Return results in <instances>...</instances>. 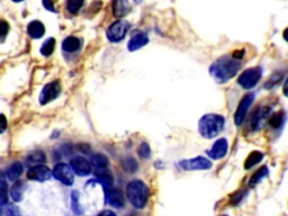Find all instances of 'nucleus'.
I'll use <instances>...</instances> for the list:
<instances>
[{"mask_svg":"<svg viewBox=\"0 0 288 216\" xmlns=\"http://www.w3.org/2000/svg\"><path fill=\"white\" fill-rule=\"evenodd\" d=\"M70 166L72 168L73 173L80 177L88 176L91 173L90 162L85 158H82V156H74L70 161Z\"/></svg>","mask_w":288,"mask_h":216,"instance_id":"nucleus-11","label":"nucleus"},{"mask_svg":"<svg viewBox=\"0 0 288 216\" xmlns=\"http://www.w3.org/2000/svg\"><path fill=\"white\" fill-rule=\"evenodd\" d=\"M98 216H116V215H115V213H113V212H111V211L106 210V211H103L102 213H99Z\"/></svg>","mask_w":288,"mask_h":216,"instance_id":"nucleus-38","label":"nucleus"},{"mask_svg":"<svg viewBox=\"0 0 288 216\" xmlns=\"http://www.w3.org/2000/svg\"><path fill=\"white\" fill-rule=\"evenodd\" d=\"M1 193H2V195H1V205L3 206V205L7 203V185H6V181H5V179H3V178L1 180Z\"/></svg>","mask_w":288,"mask_h":216,"instance_id":"nucleus-33","label":"nucleus"},{"mask_svg":"<svg viewBox=\"0 0 288 216\" xmlns=\"http://www.w3.org/2000/svg\"><path fill=\"white\" fill-rule=\"evenodd\" d=\"M243 195H244V193H243L242 191H239V192L235 193L234 195L232 196V199H231L232 204L237 205V204H238L239 202H240V200L243 198Z\"/></svg>","mask_w":288,"mask_h":216,"instance_id":"nucleus-35","label":"nucleus"},{"mask_svg":"<svg viewBox=\"0 0 288 216\" xmlns=\"http://www.w3.org/2000/svg\"><path fill=\"white\" fill-rule=\"evenodd\" d=\"M3 215L5 216H21V212L18 207L9 205V206L3 207Z\"/></svg>","mask_w":288,"mask_h":216,"instance_id":"nucleus-32","label":"nucleus"},{"mask_svg":"<svg viewBox=\"0 0 288 216\" xmlns=\"http://www.w3.org/2000/svg\"><path fill=\"white\" fill-rule=\"evenodd\" d=\"M283 92L284 95H285L286 97H288V78L285 81V84H284V87H283Z\"/></svg>","mask_w":288,"mask_h":216,"instance_id":"nucleus-40","label":"nucleus"},{"mask_svg":"<svg viewBox=\"0 0 288 216\" xmlns=\"http://www.w3.org/2000/svg\"><path fill=\"white\" fill-rule=\"evenodd\" d=\"M243 55H244V51L243 50H240V51H234L233 53H232V57L238 59V60H241V59L243 58Z\"/></svg>","mask_w":288,"mask_h":216,"instance_id":"nucleus-36","label":"nucleus"},{"mask_svg":"<svg viewBox=\"0 0 288 216\" xmlns=\"http://www.w3.org/2000/svg\"><path fill=\"white\" fill-rule=\"evenodd\" d=\"M241 68L240 60L233 58L231 55H225V57L220 58L216 60L209 68L211 76L220 84L226 83L232 79L235 74L238 73Z\"/></svg>","mask_w":288,"mask_h":216,"instance_id":"nucleus-1","label":"nucleus"},{"mask_svg":"<svg viewBox=\"0 0 288 216\" xmlns=\"http://www.w3.org/2000/svg\"><path fill=\"white\" fill-rule=\"evenodd\" d=\"M227 149H229V144H227V141L225 139H220L216 141V142L213 144L212 149L207 151V154L209 158L219 160L222 159L227 153Z\"/></svg>","mask_w":288,"mask_h":216,"instance_id":"nucleus-14","label":"nucleus"},{"mask_svg":"<svg viewBox=\"0 0 288 216\" xmlns=\"http://www.w3.org/2000/svg\"><path fill=\"white\" fill-rule=\"evenodd\" d=\"M270 113H271L270 106L259 107L256 111H254L251 117V122H250V126H251L253 131H258V130L263 128L266 118L270 117Z\"/></svg>","mask_w":288,"mask_h":216,"instance_id":"nucleus-10","label":"nucleus"},{"mask_svg":"<svg viewBox=\"0 0 288 216\" xmlns=\"http://www.w3.org/2000/svg\"><path fill=\"white\" fill-rule=\"evenodd\" d=\"M149 188L148 186L141 180L131 181L126 187V196L129 202L135 208H143L149 199Z\"/></svg>","mask_w":288,"mask_h":216,"instance_id":"nucleus-2","label":"nucleus"},{"mask_svg":"<svg viewBox=\"0 0 288 216\" xmlns=\"http://www.w3.org/2000/svg\"><path fill=\"white\" fill-rule=\"evenodd\" d=\"M110 163V160L103 153H96L91 155V165L97 169H106Z\"/></svg>","mask_w":288,"mask_h":216,"instance_id":"nucleus-24","label":"nucleus"},{"mask_svg":"<svg viewBox=\"0 0 288 216\" xmlns=\"http://www.w3.org/2000/svg\"><path fill=\"white\" fill-rule=\"evenodd\" d=\"M263 76V70L259 66L256 68H250L245 70L244 72L241 73V76L239 77L238 83L244 89H251L256 86Z\"/></svg>","mask_w":288,"mask_h":216,"instance_id":"nucleus-4","label":"nucleus"},{"mask_svg":"<svg viewBox=\"0 0 288 216\" xmlns=\"http://www.w3.org/2000/svg\"><path fill=\"white\" fill-rule=\"evenodd\" d=\"M26 191V184L24 181L18 180L13 185L10 189V197H12L14 202H21L23 198V195Z\"/></svg>","mask_w":288,"mask_h":216,"instance_id":"nucleus-19","label":"nucleus"},{"mask_svg":"<svg viewBox=\"0 0 288 216\" xmlns=\"http://www.w3.org/2000/svg\"><path fill=\"white\" fill-rule=\"evenodd\" d=\"M130 24L127 23L126 21L119 20L116 21L115 23L110 26L107 31V39L111 41V42H121V41L124 39L127 31H129Z\"/></svg>","mask_w":288,"mask_h":216,"instance_id":"nucleus-5","label":"nucleus"},{"mask_svg":"<svg viewBox=\"0 0 288 216\" xmlns=\"http://www.w3.org/2000/svg\"><path fill=\"white\" fill-rule=\"evenodd\" d=\"M224 117L218 114L204 115L198 123V131L205 139H213L224 128Z\"/></svg>","mask_w":288,"mask_h":216,"instance_id":"nucleus-3","label":"nucleus"},{"mask_svg":"<svg viewBox=\"0 0 288 216\" xmlns=\"http://www.w3.org/2000/svg\"><path fill=\"white\" fill-rule=\"evenodd\" d=\"M82 5H84V1H80V0H69V1L66 2V9H68L71 14H77L79 12Z\"/></svg>","mask_w":288,"mask_h":216,"instance_id":"nucleus-31","label":"nucleus"},{"mask_svg":"<svg viewBox=\"0 0 288 216\" xmlns=\"http://www.w3.org/2000/svg\"><path fill=\"white\" fill-rule=\"evenodd\" d=\"M80 150L84 152V153H86V154H88L89 153V151H90V149H89V147L87 144H81L80 145Z\"/></svg>","mask_w":288,"mask_h":216,"instance_id":"nucleus-39","label":"nucleus"},{"mask_svg":"<svg viewBox=\"0 0 288 216\" xmlns=\"http://www.w3.org/2000/svg\"><path fill=\"white\" fill-rule=\"evenodd\" d=\"M263 159H264V153H263V152H259V151H253V152H251V153H250V155L245 160L244 168L246 170L251 169L252 167L256 166L257 163H259Z\"/></svg>","mask_w":288,"mask_h":216,"instance_id":"nucleus-25","label":"nucleus"},{"mask_svg":"<svg viewBox=\"0 0 288 216\" xmlns=\"http://www.w3.org/2000/svg\"><path fill=\"white\" fill-rule=\"evenodd\" d=\"M51 176V170L43 165L33 167V168H29L27 171V178L29 180L42 182L50 179Z\"/></svg>","mask_w":288,"mask_h":216,"instance_id":"nucleus-12","label":"nucleus"},{"mask_svg":"<svg viewBox=\"0 0 288 216\" xmlns=\"http://www.w3.org/2000/svg\"><path fill=\"white\" fill-rule=\"evenodd\" d=\"M95 176L100 184H103L105 187H110L114 181L113 174L107 169H97L95 171Z\"/></svg>","mask_w":288,"mask_h":216,"instance_id":"nucleus-20","label":"nucleus"},{"mask_svg":"<svg viewBox=\"0 0 288 216\" xmlns=\"http://www.w3.org/2000/svg\"><path fill=\"white\" fill-rule=\"evenodd\" d=\"M122 167H123V169L126 171V173H135L138 168L136 160L133 159V158H126V159L123 160Z\"/></svg>","mask_w":288,"mask_h":216,"instance_id":"nucleus-27","label":"nucleus"},{"mask_svg":"<svg viewBox=\"0 0 288 216\" xmlns=\"http://www.w3.org/2000/svg\"><path fill=\"white\" fill-rule=\"evenodd\" d=\"M81 46V41L76 36H69L62 42V50L66 52H76Z\"/></svg>","mask_w":288,"mask_h":216,"instance_id":"nucleus-22","label":"nucleus"},{"mask_svg":"<svg viewBox=\"0 0 288 216\" xmlns=\"http://www.w3.org/2000/svg\"><path fill=\"white\" fill-rule=\"evenodd\" d=\"M253 99H254V95L248 94L243 97L240 104H239L238 109H237V111H235V115H234V122L238 126H240L243 123V121H244L249 108H250V106L252 105Z\"/></svg>","mask_w":288,"mask_h":216,"instance_id":"nucleus-9","label":"nucleus"},{"mask_svg":"<svg viewBox=\"0 0 288 216\" xmlns=\"http://www.w3.org/2000/svg\"><path fill=\"white\" fill-rule=\"evenodd\" d=\"M106 203L116 208H122L125 204L124 194L118 188H110L106 191Z\"/></svg>","mask_w":288,"mask_h":216,"instance_id":"nucleus-13","label":"nucleus"},{"mask_svg":"<svg viewBox=\"0 0 288 216\" xmlns=\"http://www.w3.org/2000/svg\"><path fill=\"white\" fill-rule=\"evenodd\" d=\"M60 92H61V85L59 81H52V83L47 84L40 95L41 105H45L53 99L58 98Z\"/></svg>","mask_w":288,"mask_h":216,"instance_id":"nucleus-8","label":"nucleus"},{"mask_svg":"<svg viewBox=\"0 0 288 216\" xmlns=\"http://www.w3.org/2000/svg\"><path fill=\"white\" fill-rule=\"evenodd\" d=\"M285 120H286L285 111L278 110L272 115H270V117L268 118V125L270 126V129L275 130V131H277V130H282L284 126V123H285Z\"/></svg>","mask_w":288,"mask_h":216,"instance_id":"nucleus-16","label":"nucleus"},{"mask_svg":"<svg viewBox=\"0 0 288 216\" xmlns=\"http://www.w3.org/2000/svg\"><path fill=\"white\" fill-rule=\"evenodd\" d=\"M54 47H55V40L51 37V39L46 40L45 42L43 43L42 47H41V53H42L44 57H48V55L53 53Z\"/></svg>","mask_w":288,"mask_h":216,"instance_id":"nucleus-28","label":"nucleus"},{"mask_svg":"<svg viewBox=\"0 0 288 216\" xmlns=\"http://www.w3.org/2000/svg\"><path fill=\"white\" fill-rule=\"evenodd\" d=\"M222 216H226V215H222Z\"/></svg>","mask_w":288,"mask_h":216,"instance_id":"nucleus-43","label":"nucleus"},{"mask_svg":"<svg viewBox=\"0 0 288 216\" xmlns=\"http://www.w3.org/2000/svg\"><path fill=\"white\" fill-rule=\"evenodd\" d=\"M179 167L186 171L207 170L212 168V162L204 156H196L189 160H182L179 162Z\"/></svg>","mask_w":288,"mask_h":216,"instance_id":"nucleus-6","label":"nucleus"},{"mask_svg":"<svg viewBox=\"0 0 288 216\" xmlns=\"http://www.w3.org/2000/svg\"><path fill=\"white\" fill-rule=\"evenodd\" d=\"M149 42V37L143 32H136L134 33L131 37V40L127 43V48L130 51H136L138 48L143 47L144 45H147Z\"/></svg>","mask_w":288,"mask_h":216,"instance_id":"nucleus-15","label":"nucleus"},{"mask_svg":"<svg viewBox=\"0 0 288 216\" xmlns=\"http://www.w3.org/2000/svg\"><path fill=\"white\" fill-rule=\"evenodd\" d=\"M283 36H284V39H285L286 42H288V27L285 29V31H284Z\"/></svg>","mask_w":288,"mask_h":216,"instance_id":"nucleus-42","label":"nucleus"},{"mask_svg":"<svg viewBox=\"0 0 288 216\" xmlns=\"http://www.w3.org/2000/svg\"><path fill=\"white\" fill-rule=\"evenodd\" d=\"M71 205H72V210L76 214H81V208H80V205H79V193L78 192H72L71 194Z\"/></svg>","mask_w":288,"mask_h":216,"instance_id":"nucleus-30","label":"nucleus"},{"mask_svg":"<svg viewBox=\"0 0 288 216\" xmlns=\"http://www.w3.org/2000/svg\"><path fill=\"white\" fill-rule=\"evenodd\" d=\"M130 9V3L127 1H119V0H116V1L113 2V14L116 18L124 17L126 14H129Z\"/></svg>","mask_w":288,"mask_h":216,"instance_id":"nucleus-21","label":"nucleus"},{"mask_svg":"<svg viewBox=\"0 0 288 216\" xmlns=\"http://www.w3.org/2000/svg\"><path fill=\"white\" fill-rule=\"evenodd\" d=\"M22 173H23V166H22L20 162H14L13 165H10L8 168L6 169V177L8 178L9 180L15 181L18 179V177L21 176Z\"/></svg>","mask_w":288,"mask_h":216,"instance_id":"nucleus-23","label":"nucleus"},{"mask_svg":"<svg viewBox=\"0 0 288 216\" xmlns=\"http://www.w3.org/2000/svg\"><path fill=\"white\" fill-rule=\"evenodd\" d=\"M1 121H2V126H1V133H3V132H5V130H6V126H7V123H6V118H5V116H3V115H1Z\"/></svg>","mask_w":288,"mask_h":216,"instance_id":"nucleus-41","label":"nucleus"},{"mask_svg":"<svg viewBox=\"0 0 288 216\" xmlns=\"http://www.w3.org/2000/svg\"><path fill=\"white\" fill-rule=\"evenodd\" d=\"M27 33L33 39H41L45 34V27L40 21H33L27 26Z\"/></svg>","mask_w":288,"mask_h":216,"instance_id":"nucleus-17","label":"nucleus"},{"mask_svg":"<svg viewBox=\"0 0 288 216\" xmlns=\"http://www.w3.org/2000/svg\"><path fill=\"white\" fill-rule=\"evenodd\" d=\"M43 6L45 7L46 9L50 10V12H55L53 2H52V1H47V0H45V1H43Z\"/></svg>","mask_w":288,"mask_h":216,"instance_id":"nucleus-37","label":"nucleus"},{"mask_svg":"<svg viewBox=\"0 0 288 216\" xmlns=\"http://www.w3.org/2000/svg\"><path fill=\"white\" fill-rule=\"evenodd\" d=\"M267 174H268V168H267V167H266V166L261 167V168L258 171H256V173L252 174V177L250 178V181H249L250 187H254V186H256L258 182H260V180L263 179V178H265L266 176H267Z\"/></svg>","mask_w":288,"mask_h":216,"instance_id":"nucleus-26","label":"nucleus"},{"mask_svg":"<svg viewBox=\"0 0 288 216\" xmlns=\"http://www.w3.org/2000/svg\"><path fill=\"white\" fill-rule=\"evenodd\" d=\"M44 162H46V155L42 151L33 152V153H31L26 158V165L31 167V168L43 165Z\"/></svg>","mask_w":288,"mask_h":216,"instance_id":"nucleus-18","label":"nucleus"},{"mask_svg":"<svg viewBox=\"0 0 288 216\" xmlns=\"http://www.w3.org/2000/svg\"><path fill=\"white\" fill-rule=\"evenodd\" d=\"M137 153L140 155V158L147 160L151 156V149H150V145L148 143H141L140 147L137 149Z\"/></svg>","mask_w":288,"mask_h":216,"instance_id":"nucleus-29","label":"nucleus"},{"mask_svg":"<svg viewBox=\"0 0 288 216\" xmlns=\"http://www.w3.org/2000/svg\"><path fill=\"white\" fill-rule=\"evenodd\" d=\"M8 31H9L8 23H7V22H5V21L0 22V35H1L2 39L6 36L7 32H8Z\"/></svg>","mask_w":288,"mask_h":216,"instance_id":"nucleus-34","label":"nucleus"},{"mask_svg":"<svg viewBox=\"0 0 288 216\" xmlns=\"http://www.w3.org/2000/svg\"><path fill=\"white\" fill-rule=\"evenodd\" d=\"M53 176L57 178L59 181L66 186H71L74 181V174L71 166L66 165V163H58L53 169Z\"/></svg>","mask_w":288,"mask_h":216,"instance_id":"nucleus-7","label":"nucleus"}]
</instances>
